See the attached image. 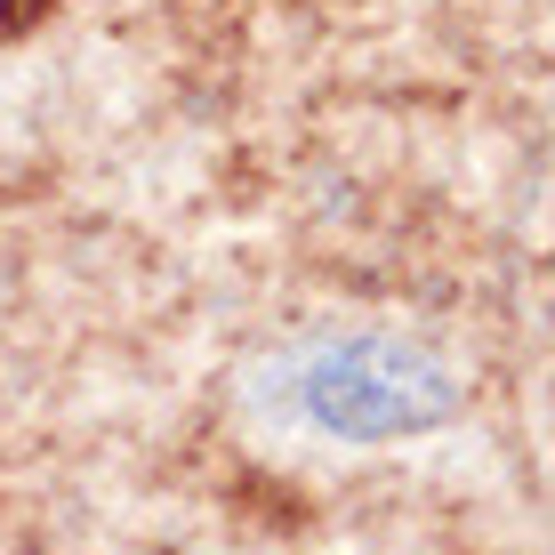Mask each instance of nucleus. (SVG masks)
Here are the masks:
<instances>
[{
  "mask_svg": "<svg viewBox=\"0 0 555 555\" xmlns=\"http://www.w3.org/2000/svg\"><path fill=\"white\" fill-rule=\"evenodd\" d=\"M33 9H41V0H0V41H9V33H16V25H25V16H33Z\"/></svg>",
  "mask_w": 555,
  "mask_h": 555,
  "instance_id": "obj_2",
  "label": "nucleus"
},
{
  "mask_svg": "<svg viewBox=\"0 0 555 555\" xmlns=\"http://www.w3.org/2000/svg\"><path fill=\"white\" fill-rule=\"evenodd\" d=\"M242 403L266 435L306 451H395L451 427L467 411V378L427 338L354 322V331H314L266 354L242 378Z\"/></svg>",
  "mask_w": 555,
  "mask_h": 555,
  "instance_id": "obj_1",
  "label": "nucleus"
}]
</instances>
